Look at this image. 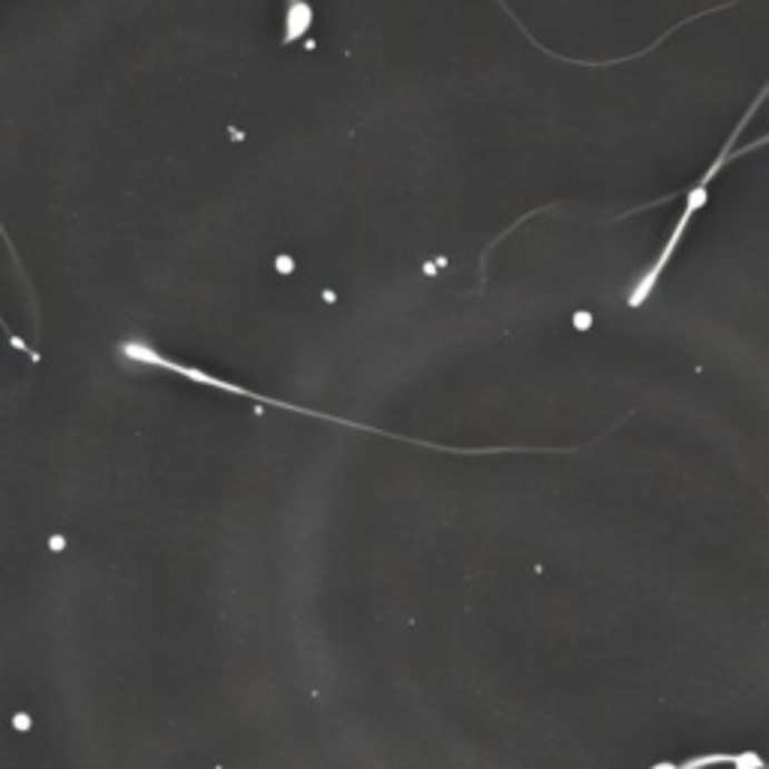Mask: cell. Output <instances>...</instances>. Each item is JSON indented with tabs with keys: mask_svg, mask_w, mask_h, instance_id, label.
Listing matches in <instances>:
<instances>
[{
	"mask_svg": "<svg viewBox=\"0 0 769 769\" xmlns=\"http://www.w3.org/2000/svg\"><path fill=\"white\" fill-rule=\"evenodd\" d=\"M721 763H733V755L728 751H707V755H694V758L677 763L680 769H710L721 767Z\"/></svg>",
	"mask_w": 769,
	"mask_h": 769,
	"instance_id": "3957f363",
	"label": "cell"
},
{
	"mask_svg": "<svg viewBox=\"0 0 769 769\" xmlns=\"http://www.w3.org/2000/svg\"><path fill=\"white\" fill-rule=\"evenodd\" d=\"M118 352H120V355H124V358H127V361H132V364H145V367H160V371L175 373V376H180V379H190L193 385H205V388L226 391V394H238V397L259 400V403H268V406H277V410H286V412H298V415H313V418L337 421V424H343V427H358V430H364V433H379V436H394V433H382V430L367 427V424H355V421L334 418V415H325V412L300 410V406H292V403H283V400L262 397V394H256V391L240 388V385H231V382H226V379H217V376H210V373H205V371H201V367H190V364H184V361L169 358V355H162V352L157 349V346H150V343H148V341H141V337H132V341H124V343H120V346H118Z\"/></svg>",
	"mask_w": 769,
	"mask_h": 769,
	"instance_id": "6da1fadb",
	"label": "cell"
},
{
	"mask_svg": "<svg viewBox=\"0 0 769 769\" xmlns=\"http://www.w3.org/2000/svg\"><path fill=\"white\" fill-rule=\"evenodd\" d=\"M650 769H680L673 760H659V763H652Z\"/></svg>",
	"mask_w": 769,
	"mask_h": 769,
	"instance_id": "277c9868",
	"label": "cell"
},
{
	"mask_svg": "<svg viewBox=\"0 0 769 769\" xmlns=\"http://www.w3.org/2000/svg\"><path fill=\"white\" fill-rule=\"evenodd\" d=\"M313 24V10L307 0H289V10H286V33H283V42H298Z\"/></svg>",
	"mask_w": 769,
	"mask_h": 769,
	"instance_id": "7a4b0ae2",
	"label": "cell"
}]
</instances>
